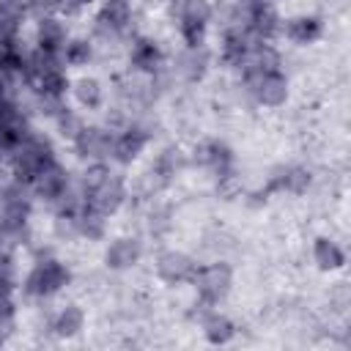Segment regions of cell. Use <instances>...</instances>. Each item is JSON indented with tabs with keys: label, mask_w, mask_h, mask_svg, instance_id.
I'll return each instance as SVG.
<instances>
[{
	"label": "cell",
	"mask_w": 351,
	"mask_h": 351,
	"mask_svg": "<svg viewBox=\"0 0 351 351\" xmlns=\"http://www.w3.org/2000/svg\"><path fill=\"white\" fill-rule=\"evenodd\" d=\"M186 154L181 151V148H176V145H167L165 151H159L156 154V159H154V167H151V176L162 184V186H167L184 167H186Z\"/></svg>",
	"instance_id": "20"
},
{
	"label": "cell",
	"mask_w": 351,
	"mask_h": 351,
	"mask_svg": "<svg viewBox=\"0 0 351 351\" xmlns=\"http://www.w3.org/2000/svg\"><path fill=\"white\" fill-rule=\"evenodd\" d=\"M255 41L258 38H252L247 30H233V27L222 30V36H219V63L239 71L244 66V60H247V55H250Z\"/></svg>",
	"instance_id": "14"
},
{
	"label": "cell",
	"mask_w": 351,
	"mask_h": 351,
	"mask_svg": "<svg viewBox=\"0 0 351 351\" xmlns=\"http://www.w3.org/2000/svg\"><path fill=\"white\" fill-rule=\"evenodd\" d=\"M107 219L101 211L90 208L88 203L80 208V214L74 217V228H77V239H88V241H101L107 236Z\"/></svg>",
	"instance_id": "21"
},
{
	"label": "cell",
	"mask_w": 351,
	"mask_h": 351,
	"mask_svg": "<svg viewBox=\"0 0 351 351\" xmlns=\"http://www.w3.org/2000/svg\"><path fill=\"white\" fill-rule=\"evenodd\" d=\"M11 85H14V82H11L5 74H0V99H3V96H11Z\"/></svg>",
	"instance_id": "28"
},
{
	"label": "cell",
	"mask_w": 351,
	"mask_h": 351,
	"mask_svg": "<svg viewBox=\"0 0 351 351\" xmlns=\"http://www.w3.org/2000/svg\"><path fill=\"white\" fill-rule=\"evenodd\" d=\"M310 258L321 271H337L346 266V250L332 236H315L310 247Z\"/></svg>",
	"instance_id": "18"
},
{
	"label": "cell",
	"mask_w": 351,
	"mask_h": 351,
	"mask_svg": "<svg viewBox=\"0 0 351 351\" xmlns=\"http://www.w3.org/2000/svg\"><path fill=\"white\" fill-rule=\"evenodd\" d=\"M143 258V241L137 236H115L104 247V266L110 271H126Z\"/></svg>",
	"instance_id": "13"
},
{
	"label": "cell",
	"mask_w": 351,
	"mask_h": 351,
	"mask_svg": "<svg viewBox=\"0 0 351 351\" xmlns=\"http://www.w3.org/2000/svg\"><path fill=\"white\" fill-rule=\"evenodd\" d=\"M52 329H55V335H60V337H74V335H80V332L85 329V310H82L80 304H66V307H60V310L55 313V318H52Z\"/></svg>",
	"instance_id": "24"
},
{
	"label": "cell",
	"mask_w": 351,
	"mask_h": 351,
	"mask_svg": "<svg viewBox=\"0 0 351 351\" xmlns=\"http://www.w3.org/2000/svg\"><path fill=\"white\" fill-rule=\"evenodd\" d=\"M192 154H195L192 162L200 165V167H206L214 178H219V176H225V173H230L236 167L233 148L225 140H203L200 145H195Z\"/></svg>",
	"instance_id": "11"
},
{
	"label": "cell",
	"mask_w": 351,
	"mask_h": 351,
	"mask_svg": "<svg viewBox=\"0 0 351 351\" xmlns=\"http://www.w3.org/2000/svg\"><path fill=\"white\" fill-rule=\"evenodd\" d=\"M129 66H132L134 74L151 77L165 66V52L154 38L132 33V38H129Z\"/></svg>",
	"instance_id": "10"
},
{
	"label": "cell",
	"mask_w": 351,
	"mask_h": 351,
	"mask_svg": "<svg viewBox=\"0 0 351 351\" xmlns=\"http://www.w3.org/2000/svg\"><path fill=\"white\" fill-rule=\"evenodd\" d=\"M200 329H203L206 340H208V343H214V346H225V343H230V340H233V335H236V324H233L225 313H219L217 307H214V310H208V313L203 315Z\"/></svg>",
	"instance_id": "22"
},
{
	"label": "cell",
	"mask_w": 351,
	"mask_h": 351,
	"mask_svg": "<svg viewBox=\"0 0 351 351\" xmlns=\"http://www.w3.org/2000/svg\"><path fill=\"white\" fill-rule=\"evenodd\" d=\"M25 88H30L36 96H55V99H66V93L71 90V77L66 71V66L60 69H49L44 74H38L33 82H27Z\"/></svg>",
	"instance_id": "19"
},
{
	"label": "cell",
	"mask_w": 351,
	"mask_h": 351,
	"mask_svg": "<svg viewBox=\"0 0 351 351\" xmlns=\"http://www.w3.org/2000/svg\"><path fill=\"white\" fill-rule=\"evenodd\" d=\"M148 228H151V233H167L170 228H173V222H170V208L167 206H156L154 211H151V219H148Z\"/></svg>",
	"instance_id": "27"
},
{
	"label": "cell",
	"mask_w": 351,
	"mask_h": 351,
	"mask_svg": "<svg viewBox=\"0 0 351 351\" xmlns=\"http://www.w3.org/2000/svg\"><path fill=\"white\" fill-rule=\"evenodd\" d=\"M239 77H241V85L252 96L255 104L277 110L288 101V77L282 74V69H277V71L239 69Z\"/></svg>",
	"instance_id": "2"
},
{
	"label": "cell",
	"mask_w": 351,
	"mask_h": 351,
	"mask_svg": "<svg viewBox=\"0 0 351 351\" xmlns=\"http://www.w3.org/2000/svg\"><path fill=\"white\" fill-rule=\"evenodd\" d=\"M69 41V27L60 14H38L36 16V47L49 52H63Z\"/></svg>",
	"instance_id": "15"
},
{
	"label": "cell",
	"mask_w": 351,
	"mask_h": 351,
	"mask_svg": "<svg viewBox=\"0 0 351 351\" xmlns=\"http://www.w3.org/2000/svg\"><path fill=\"white\" fill-rule=\"evenodd\" d=\"M282 36L296 47H310L324 36V22L315 14H299L282 22Z\"/></svg>",
	"instance_id": "16"
},
{
	"label": "cell",
	"mask_w": 351,
	"mask_h": 351,
	"mask_svg": "<svg viewBox=\"0 0 351 351\" xmlns=\"http://www.w3.org/2000/svg\"><path fill=\"white\" fill-rule=\"evenodd\" d=\"M69 184H71L69 170H66V165H60V159L55 156L52 162H47V165L33 176V181H30V195H33V200H38V203H44V206H55V203L63 197V192L69 189Z\"/></svg>",
	"instance_id": "7"
},
{
	"label": "cell",
	"mask_w": 351,
	"mask_h": 351,
	"mask_svg": "<svg viewBox=\"0 0 351 351\" xmlns=\"http://www.w3.org/2000/svg\"><path fill=\"white\" fill-rule=\"evenodd\" d=\"M129 181L123 178V173L118 170H110L104 176V181L99 186H93L90 192H85V203L96 211H101L104 217H112L118 214L126 203H129Z\"/></svg>",
	"instance_id": "6"
},
{
	"label": "cell",
	"mask_w": 351,
	"mask_h": 351,
	"mask_svg": "<svg viewBox=\"0 0 351 351\" xmlns=\"http://www.w3.org/2000/svg\"><path fill=\"white\" fill-rule=\"evenodd\" d=\"M195 291H197V299L208 302V304H219L230 288H233V269L228 261H211V263H197V271L192 277Z\"/></svg>",
	"instance_id": "4"
},
{
	"label": "cell",
	"mask_w": 351,
	"mask_h": 351,
	"mask_svg": "<svg viewBox=\"0 0 351 351\" xmlns=\"http://www.w3.org/2000/svg\"><path fill=\"white\" fill-rule=\"evenodd\" d=\"M208 69H211V49L206 44H200V47H184L181 55L173 63V74L178 80H184V82H192V85L200 82L208 74Z\"/></svg>",
	"instance_id": "12"
},
{
	"label": "cell",
	"mask_w": 351,
	"mask_h": 351,
	"mask_svg": "<svg viewBox=\"0 0 351 351\" xmlns=\"http://www.w3.org/2000/svg\"><path fill=\"white\" fill-rule=\"evenodd\" d=\"M52 123H55L58 134H60L63 140H69V143H71V140H74V137L82 132V126H85L88 121H85V118H82L77 110H71V107L66 104V107H63V110H60V112L52 118Z\"/></svg>",
	"instance_id": "25"
},
{
	"label": "cell",
	"mask_w": 351,
	"mask_h": 351,
	"mask_svg": "<svg viewBox=\"0 0 351 351\" xmlns=\"http://www.w3.org/2000/svg\"><path fill=\"white\" fill-rule=\"evenodd\" d=\"M241 192L244 189H241V178L236 176V170H230V173L217 178V195L222 200H236V197H241Z\"/></svg>",
	"instance_id": "26"
},
{
	"label": "cell",
	"mask_w": 351,
	"mask_h": 351,
	"mask_svg": "<svg viewBox=\"0 0 351 351\" xmlns=\"http://www.w3.org/2000/svg\"><path fill=\"white\" fill-rule=\"evenodd\" d=\"M69 282H71V271L66 263H60L58 258H38L22 280V293L27 299H49L60 293Z\"/></svg>",
	"instance_id": "1"
},
{
	"label": "cell",
	"mask_w": 351,
	"mask_h": 351,
	"mask_svg": "<svg viewBox=\"0 0 351 351\" xmlns=\"http://www.w3.org/2000/svg\"><path fill=\"white\" fill-rule=\"evenodd\" d=\"M197 271V261L184 250H162L156 255V277L165 285H184L192 282Z\"/></svg>",
	"instance_id": "9"
},
{
	"label": "cell",
	"mask_w": 351,
	"mask_h": 351,
	"mask_svg": "<svg viewBox=\"0 0 351 351\" xmlns=\"http://www.w3.org/2000/svg\"><path fill=\"white\" fill-rule=\"evenodd\" d=\"M151 143V129L143 121H129L123 129H118L112 134V148H110V162L129 167L132 162H137L143 156V151Z\"/></svg>",
	"instance_id": "5"
},
{
	"label": "cell",
	"mask_w": 351,
	"mask_h": 351,
	"mask_svg": "<svg viewBox=\"0 0 351 351\" xmlns=\"http://www.w3.org/2000/svg\"><path fill=\"white\" fill-rule=\"evenodd\" d=\"M69 93L74 96V101H77L80 110H85V112H99V110L104 107V96H107L101 80L93 77V74H82V77L71 80V90H69Z\"/></svg>",
	"instance_id": "17"
},
{
	"label": "cell",
	"mask_w": 351,
	"mask_h": 351,
	"mask_svg": "<svg viewBox=\"0 0 351 351\" xmlns=\"http://www.w3.org/2000/svg\"><path fill=\"white\" fill-rule=\"evenodd\" d=\"M63 63H66V69L71 66V69H85V66H90V60H93V55H96V44H93V38H88V36H69V41H66V47H63Z\"/></svg>",
	"instance_id": "23"
},
{
	"label": "cell",
	"mask_w": 351,
	"mask_h": 351,
	"mask_svg": "<svg viewBox=\"0 0 351 351\" xmlns=\"http://www.w3.org/2000/svg\"><path fill=\"white\" fill-rule=\"evenodd\" d=\"M134 5L129 0H99V11L93 16V33L104 41H118L132 33Z\"/></svg>",
	"instance_id": "3"
},
{
	"label": "cell",
	"mask_w": 351,
	"mask_h": 351,
	"mask_svg": "<svg viewBox=\"0 0 351 351\" xmlns=\"http://www.w3.org/2000/svg\"><path fill=\"white\" fill-rule=\"evenodd\" d=\"M112 134L104 123H85L82 132L71 140L74 151L85 162H110V148H112Z\"/></svg>",
	"instance_id": "8"
}]
</instances>
